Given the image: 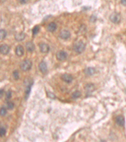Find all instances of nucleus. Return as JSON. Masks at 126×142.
<instances>
[{
  "label": "nucleus",
  "mask_w": 126,
  "mask_h": 142,
  "mask_svg": "<svg viewBox=\"0 0 126 142\" xmlns=\"http://www.w3.org/2000/svg\"><path fill=\"white\" fill-rule=\"evenodd\" d=\"M39 30H40V28L38 26H35V27L32 29L33 34H34V35H36V34L39 32Z\"/></svg>",
  "instance_id": "obj_23"
},
{
  "label": "nucleus",
  "mask_w": 126,
  "mask_h": 142,
  "mask_svg": "<svg viewBox=\"0 0 126 142\" xmlns=\"http://www.w3.org/2000/svg\"><path fill=\"white\" fill-rule=\"evenodd\" d=\"M25 37H26V35H25V33L20 32L15 35V39L16 41H22V40L25 39Z\"/></svg>",
  "instance_id": "obj_15"
},
{
  "label": "nucleus",
  "mask_w": 126,
  "mask_h": 142,
  "mask_svg": "<svg viewBox=\"0 0 126 142\" xmlns=\"http://www.w3.org/2000/svg\"><path fill=\"white\" fill-rule=\"evenodd\" d=\"M57 28V25L54 22H51L47 26V30L50 32H53Z\"/></svg>",
  "instance_id": "obj_16"
},
{
  "label": "nucleus",
  "mask_w": 126,
  "mask_h": 142,
  "mask_svg": "<svg viewBox=\"0 0 126 142\" xmlns=\"http://www.w3.org/2000/svg\"><path fill=\"white\" fill-rule=\"evenodd\" d=\"M15 53L18 56H22L24 54V49L23 46H22L21 45H18L15 49Z\"/></svg>",
  "instance_id": "obj_10"
},
{
  "label": "nucleus",
  "mask_w": 126,
  "mask_h": 142,
  "mask_svg": "<svg viewBox=\"0 0 126 142\" xmlns=\"http://www.w3.org/2000/svg\"><path fill=\"white\" fill-rule=\"evenodd\" d=\"M38 68H39L40 71H41V73H42L43 74H46V73L47 72V66L46 62L42 61V62L40 63Z\"/></svg>",
  "instance_id": "obj_7"
},
{
  "label": "nucleus",
  "mask_w": 126,
  "mask_h": 142,
  "mask_svg": "<svg viewBox=\"0 0 126 142\" xmlns=\"http://www.w3.org/2000/svg\"><path fill=\"white\" fill-rule=\"evenodd\" d=\"M26 49L28 52H33L35 50V45L32 42H28L26 43Z\"/></svg>",
  "instance_id": "obj_14"
},
{
  "label": "nucleus",
  "mask_w": 126,
  "mask_h": 142,
  "mask_svg": "<svg viewBox=\"0 0 126 142\" xmlns=\"http://www.w3.org/2000/svg\"><path fill=\"white\" fill-rule=\"evenodd\" d=\"M71 36L70 32L67 30H63L59 34V37L62 39H69Z\"/></svg>",
  "instance_id": "obj_6"
},
{
  "label": "nucleus",
  "mask_w": 126,
  "mask_h": 142,
  "mask_svg": "<svg viewBox=\"0 0 126 142\" xmlns=\"http://www.w3.org/2000/svg\"><path fill=\"white\" fill-rule=\"evenodd\" d=\"M39 48L41 52L43 53H47L49 51V46L46 43H40L39 44Z\"/></svg>",
  "instance_id": "obj_8"
},
{
  "label": "nucleus",
  "mask_w": 126,
  "mask_h": 142,
  "mask_svg": "<svg viewBox=\"0 0 126 142\" xmlns=\"http://www.w3.org/2000/svg\"><path fill=\"white\" fill-rule=\"evenodd\" d=\"M81 95V93L79 91H78V90H76V91L73 92V93L72 94V97L75 99H76L79 98Z\"/></svg>",
  "instance_id": "obj_18"
},
{
  "label": "nucleus",
  "mask_w": 126,
  "mask_h": 142,
  "mask_svg": "<svg viewBox=\"0 0 126 142\" xmlns=\"http://www.w3.org/2000/svg\"><path fill=\"white\" fill-rule=\"evenodd\" d=\"M85 89V91H86V92H87V93H92L94 90H95V85H94L93 84H92V83H89V84H87V85H86Z\"/></svg>",
  "instance_id": "obj_12"
},
{
  "label": "nucleus",
  "mask_w": 126,
  "mask_h": 142,
  "mask_svg": "<svg viewBox=\"0 0 126 142\" xmlns=\"http://www.w3.org/2000/svg\"><path fill=\"white\" fill-rule=\"evenodd\" d=\"M84 72L87 75L91 76L94 75L96 72V70L95 68H92V67H89V68H86L85 70H84Z\"/></svg>",
  "instance_id": "obj_13"
},
{
  "label": "nucleus",
  "mask_w": 126,
  "mask_h": 142,
  "mask_svg": "<svg viewBox=\"0 0 126 142\" xmlns=\"http://www.w3.org/2000/svg\"><path fill=\"white\" fill-rule=\"evenodd\" d=\"M14 103L12 102H8L6 104V106H7V109L9 110H12L14 108Z\"/></svg>",
  "instance_id": "obj_21"
},
{
  "label": "nucleus",
  "mask_w": 126,
  "mask_h": 142,
  "mask_svg": "<svg viewBox=\"0 0 126 142\" xmlns=\"http://www.w3.org/2000/svg\"><path fill=\"white\" fill-rule=\"evenodd\" d=\"M6 35H7V33H6V31L5 30H0V40L4 39L6 37Z\"/></svg>",
  "instance_id": "obj_17"
},
{
  "label": "nucleus",
  "mask_w": 126,
  "mask_h": 142,
  "mask_svg": "<svg viewBox=\"0 0 126 142\" xmlns=\"http://www.w3.org/2000/svg\"><path fill=\"white\" fill-rule=\"evenodd\" d=\"M121 4L124 6H126V0H121Z\"/></svg>",
  "instance_id": "obj_28"
},
{
  "label": "nucleus",
  "mask_w": 126,
  "mask_h": 142,
  "mask_svg": "<svg viewBox=\"0 0 126 142\" xmlns=\"http://www.w3.org/2000/svg\"><path fill=\"white\" fill-rule=\"evenodd\" d=\"M47 96H48L49 97H50V99H54L56 98L55 95L54 94V93H51V92H48V93H47Z\"/></svg>",
  "instance_id": "obj_25"
},
{
  "label": "nucleus",
  "mask_w": 126,
  "mask_h": 142,
  "mask_svg": "<svg viewBox=\"0 0 126 142\" xmlns=\"http://www.w3.org/2000/svg\"><path fill=\"white\" fill-rule=\"evenodd\" d=\"M116 123L120 126H124L125 124V119L122 116H119L115 119Z\"/></svg>",
  "instance_id": "obj_11"
},
{
  "label": "nucleus",
  "mask_w": 126,
  "mask_h": 142,
  "mask_svg": "<svg viewBox=\"0 0 126 142\" xmlns=\"http://www.w3.org/2000/svg\"><path fill=\"white\" fill-rule=\"evenodd\" d=\"M10 51V47L6 44H2L0 46V53L3 55H6Z\"/></svg>",
  "instance_id": "obj_5"
},
{
  "label": "nucleus",
  "mask_w": 126,
  "mask_h": 142,
  "mask_svg": "<svg viewBox=\"0 0 126 142\" xmlns=\"http://www.w3.org/2000/svg\"><path fill=\"white\" fill-rule=\"evenodd\" d=\"M6 129L3 127H0V137H3L6 135Z\"/></svg>",
  "instance_id": "obj_20"
},
{
  "label": "nucleus",
  "mask_w": 126,
  "mask_h": 142,
  "mask_svg": "<svg viewBox=\"0 0 126 142\" xmlns=\"http://www.w3.org/2000/svg\"><path fill=\"white\" fill-rule=\"evenodd\" d=\"M85 44L82 42H78L74 46V50L75 52L78 54L82 53L85 50Z\"/></svg>",
  "instance_id": "obj_2"
},
{
  "label": "nucleus",
  "mask_w": 126,
  "mask_h": 142,
  "mask_svg": "<svg viewBox=\"0 0 126 142\" xmlns=\"http://www.w3.org/2000/svg\"><path fill=\"white\" fill-rule=\"evenodd\" d=\"M61 78L63 81H64V82H66V83H71V82L73 81V78L71 75L66 74H66H64L62 75Z\"/></svg>",
  "instance_id": "obj_9"
},
{
  "label": "nucleus",
  "mask_w": 126,
  "mask_h": 142,
  "mask_svg": "<svg viewBox=\"0 0 126 142\" xmlns=\"http://www.w3.org/2000/svg\"><path fill=\"white\" fill-rule=\"evenodd\" d=\"M56 57L57 59L60 61H63L66 60L67 57V54L65 51H60L59 52H57L56 54Z\"/></svg>",
  "instance_id": "obj_4"
},
{
  "label": "nucleus",
  "mask_w": 126,
  "mask_h": 142,
  "mask_svg": "<svg viewBox=\"0 0 126 142\" xmlns=\"http://www.w3.org/2000/svg\"><path fill=\"white\" fill-rule=\"evenodd\" d=\"M13 77L15 78V80H18L19 79V72L17 70H15L13 72Z\"/></svg>",
  "instance_id": "obj_22"
},
{
  "label": "nucleus",
  "mask_w": 126,
  "mask_h": 142,
  "mask_svg": "<svg viewBox=\"0 0 126 142\" xmlns=\"http://www.w3.org/2000/svg\"><path fill=\"white\" fill-rule=\"evenodd\" d=\"M110 20L113 24H119L121 20V16L117 12H114L110 16Z\"/></svg>",
  "instance_id": "obj_3"
},
{
  "label": "nucleus",
  "mask_w": 126,
  "mask_h": 142,
  "mask_svg": "<svg viewBox=\"0 0 126 142\" xmlns=\"http://www.w3.org/2000/svg\"><path fill=\"white\" fill-rule=\"evenodd\" d=\"M3 94H4V90L3 89H0V99L3 96Z\"/></svg>",
  "instance_id": "obj_27"
},
{
  "label": "nucleus",
  "mask_w": 126,
  "mask_h": 142,
  "mask_svg": "<svg viewBox=\"0 0 126 142\" xmlns=\"http://www.w3.org/2000/svg\"><path fill=\"white\" fill-rule=\"evenodd\" d=\"M7 113V110L5 107H1L0 109V116H4Z\"/></svg>",
  "instance_id": "obj_19"
},
{
  "label": "nucleus",
  "mask_w": 126,
  "mask_h": 142,
  "mask_svg": "<svg viewBox=\"0 0 126 142\" xmlns=\"http://www.w3.org/2000/svg\"><path fill=\"white\" fill-rule=\"evenodd\" d=\"M29 0H18V1L22 4H25V3H28Z\"/></svg>",
  "instance_id": "obj_26"
},
{
  "label": "nucleus",
  "mask_w": 126,
  "mask_h": 142,
  "mask_svg": "<svg viewBox=\"0 0 126 142\" xmlns=\"http://www.w3.org/2000/svg\"><path fill=\"white\" fill-rule=\"evenodd\" d=\"M32 63L28 59H25L24 61H22L20 64L21 70L24 71H27L30 70L32 68Z\"/></svg>",
  "instance_id": "obj_1"
},
{
  "label": "nucleus",
  "mask_w": 126,
  "mask_h": 142,
  "mask_svg": "<svg viewBox=\"0 0 126 142\" xmlns=\"http://www.w3.org/2000/svg\"><path fill=\"white\" fill-rule=\"evenodd\" d=\"M11 97H12V92H11L10 90H8V91L6 92V99L8 100V99H10Z\"/></svg>",
  "instance_id": "obj_24"
}]
</instances>
